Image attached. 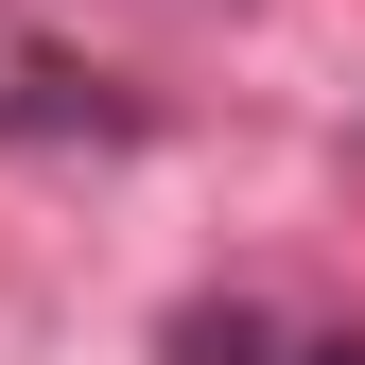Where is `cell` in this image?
<instances>
[{
  "label": "cell",
  "instance_id": "1",
  "mask_svg": "<svg viewBox=\"0 0 365 365\" xmlns=\"http://www.w3.org/2000/svg\"><path fill=\"white\" fill-rule=\"evenodd\" d=\"M296 365H365V331H313V348H296Z\"/></svg>",
  "mask_w": 365,
  "mask_h": 365
}]
</instances>
